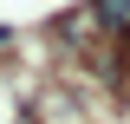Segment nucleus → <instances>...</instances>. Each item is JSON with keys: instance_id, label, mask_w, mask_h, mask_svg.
<instances>
[{"instance_id": "f257e3e1", "label": "nucleus", "mask_w": 130, "mask_h": 124, "mask_svg": "<svg viewBox=\"0 0 130 124\" xmlns=\"http://www.w3.org/2000/svg\"><path fill=\"white\" fill-rule=\"evenodd\" d=\"M91 13L104 26H130V0H91Z\"/></svg>"}]
</instances>
